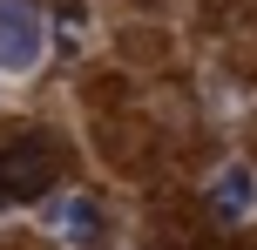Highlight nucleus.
Segmentation results:
<instances>
[{"mask_svg": "<svg viewBox=\"0 0 257 250\" xmlns=\"http://www.w3.org/2000/svg\"><path fill=\"white\" fill-rule=\"evenodd\" d=\"M48 54V27H41V0H0V75H27Z\"/></svg>", "mask_w": 257, "mask_h": 250, "instance_id": "f03ea898", "label": "nucleus"}, {"mask_svg": "<svg viewBox=\"0 0 257 250\" xmlns=\"http://www.w3.org/2000/svg\"><path fill=\"white\" fill-rule=\"evenodd\" d=\"M54 169H61V156H54V142H41V135L0 142V210L48 196V189H54Z\"/></svg>", "mask_w": 257, "mask_h": 250, "instance_id": "f257e3e1", "label": "nucleus"}, {"mask_svg": "<svg viewBox=\"0 0 257 250\" xmlns=\"http://www.w3.org/2000/svg\"><path fill=\"white\" fill-rule=\"evenodd\" d=\"M54 27H61V48H81V34H88V7H81V0H68V7L54 14Z\"/></svg>", "mask_w": 257, "mask_h": 250, "instance_id": "39448f33", "label": "nucleus"}, {"mask_svg": "<svg viewBox=\"0 0 257 250\" xmlns=\"http://www.w3.org/2000/svg\"><path fill=\"white\" fill-rule=\"evenodd\" d=\"M48 230L68 237V243H95V237H102V203H95V196H61L48 210Z\"/></svg>", "mask_w": 257, "mask_h": 250, "instance_id": "20e7f679", "label": "nucleus"}, {"mask_svg": "<svg viewBox=\"0 0 257 250\" xmlns=\"http://www.w3.org/2000/svg\"><path fill=\"white\" fill-rule=\"evenodd\" d=\"M210 216H217V223H244V216H257V169H250V162L217 169V183H210Z\"/></svg>", "mask_w": 257, "mask_h": 250, "instance_id": "7ed1b4c3", "label": "nucleus"}]
</instances>
